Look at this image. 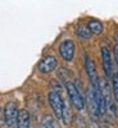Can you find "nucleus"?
Listing matches in <instances>:
<instances>
[{
  "label": "nucleus",
  "instance_id": "f257e3e1",
  "mask_svg": "<svg viewBox=\"0 0 118 128\" xmlns=\"http://www.w3.org/2000/svg\"><path fill=\"white\" fill-rule=\"evenodd\" d=\"M99 90H100L101 95L104 96V100H105V114H106V118H108L110 122H114L115 115H117L115 101H114V98H113L112 90L109 88V84L104 78L99 80Z\"/></svg>",
  "mask_w": 118,
  "mask_h": 128
},
{
  "label": "nucleus",
  "instance_id": "f03ea898",
  "mask_svg": "<svg viewBox=\"0 0 118 128\" xmlns=\"http://www.w3.org/2000/svg\"><path fill=\"white\" fill-rule=\"evenodd\" d=\"M66 90H67V94H68L69 101L74 108H76V110H78V112L83 110L85 109V98L82 96L78 87L73 82L67 81L66 82Z\"/></svg>",
  "mask_w": 118,
  "mask_h": 128
},
{
  "label": "nucleus",
  "instance_id": "7ed1b4c3",
  "mask_svg": "<svg viewBox=\"0 0 118 128\" xmlns=\"http://www.w3.org/2000/svg\"><path fill=\"white\" fill-rule=\"evenodd\" d=\"M48 100H49V104L53 109V113L55 114V116L62 120V116H63V106H64V100L62 98V95L59 91L57 90H51L48 95Z\"/></svg>",
  "mask_w": 118,
  "mask_h": 128
},
{
  "label": "nucleus",
  "instance_id": "20e7f679",
  "mask_svg": "<svg viewBox=\"0 0 118 128\" xmlns=\"http://www.w3.org/2000/svg\"><path fill=\"white\" fill-rule=\"evenodd\" d=\"M18 113H19V109L14 101H9L5 104L4 109H3V119H4V123L8 126V127H12L16 124L17 122V118H18Z\"/></svg>",
  "mask_w": 118,
  "mask_h": 128
},
{
  "label": "nucleus",
  "instance_id": "39448f33",
  "mask_svg": "<svg viewBox=\"0 0 118 128\" xmlns=\"http://www.w3.org/2000/svg\"><path fill=\"white\" fill-rule=\"evenodd\" d=\"M86 102H87V109L89 113L91 115L92 119H96L98 116H100L99 113V106H98V101H96V95H95V90L92 86H90V88L87 90V95H86Z\"/></svg>",
  "mask_w": 118,
  "mask_h": 128
},
{
  "label": "nucleus",
  "instance_id": "423d86ee",
  "mask_svg": "<svg viewBox=\"0 0 118 128\" xmlns=\"http://www.w3.org/2000/svg\"><path fill=\"white\" fill-rule=\"evenodd\" d=\"M85 69H86V73H87V77L91 82V86L98 88L99 87V77H98V72H96V67L92 62V59L86 55L85 56Z\"/></svg>",
  "mask_w": 118,
  "mask_h": 128
},
{
  "label": "nucleus",
  "instance_id": "0eeeda50",
  "mask_svg": "<svg viewBox=\"0 0 118 128\" xmlns=\"http://www.w3.org/2000/svg\"><path fill=\"white\" fill-rule=\"evenodd\" d=\"M74 49H76V45L72 40H64L59 45V54L62 59L66 62H72L74 58Z\"/></svg>",
  "mask_w": 118,
  "mask_h": 128
},
{
  "label": "nucleus",
  "instance_id": "6e6552de",
  "mask_svg": "<svg viewBox=\"0 0 118 128\" xmlns=\"http://www.w3.org/2000/svg\"><path fill=\"white\" fill-rule=\"evenodd\" d=\"M58 66V62H57V58L54 55H46L45 58H42L41 62L39 63V70L44 74H48V73H51Z\"/></svg>",
  "mask_w": 118,
  "mask_h": 128
},
{
  "label": "nucleus",
  "instance_id": "1a4fd4ad",
  "mask_svg": "<svg viewBox=\"0 0 118 128\" xmlns=\"http://www.w3.org/2000/svg\"><path fill=\"white\" fill-rule=\"evenodd\" d=\"M101 63H103V69L106 77H112L113 74V64H112V55L110 51L106 46L101 48Z\"/></svg>",
  "mask_w": 118,
  "mask_h": 128
},
{
  "label": "nucleus",
  "instance_id": "9d476101",
  "mask_svg": "<svg viewBox=\"0 0 118 128\" xmlns=\"http://www.w3.org/2000/svg\"><path fill=\"white\" fill-rule=\"evenodd\" d=\"M16 126L17 128H30V113L26 109L19 110Z\"/></svg>",
  "mask_w": 118,
  "mask_h": 128
},
{
  "label": "nucleus",
  "instance_id": "9b49d317",
  "mask_svg": "<svg viewBox=\"0 0 118 128\" xmlns=\"http://www.w3.org/2000/svg\"><path fill=\"white\" fill-rule=\"evenodd\" d=\"M76 34H77L78 38H81V40H89L92 35L90 28L87 27V24H78L76 28Z\"/></svg>",
  "mask_w": 118,
  "mask_h": 128
},
{
  "label": "nucleus",
  "instance_id": "f8f14e48",
  "mask_svg": "<svg viewBox=\"0 0 118 128\" xmlns=\"http://www.w3.org/2000/svg\"><path fill=\"white\" fill-rule=\"evenodd\" d=\"M41 128H60V127L51 115L46 114V115L42 116V119H41Z\"/></svg>",
  "mask_w": 118,
  "mask_h": 128
},
{
  "label": "nucleus",
  "instance_id": "ddd939ff",
  "mask_svg": "<svg viewBox=\"0 0 118 128\" xmlns=\"http://www.w3.org/2000/svg\"><path fill=\"white\" fill-rule=\"evenodd\" d=\"M87 27L90 28L91 34H94V35H100L101 32H103V30H104L103 23L100 22V20H98V19H91V20H89Z\"/></svg>",
  "mask_w": 118,
  "mask_h": 128
},
{
  "label": "nucleus",
  "instance_id": "4468645a",
  "mask_svg": "<svg viewBox=\"0 0 118 128\" xmlns=\"http://www.w3.org/2000/svg\"><path fill=\"white\" fill-rule=\"evenodd\" d=\"M112 94H113V98L114 101L118 102V72L112 74Z\"/></svg>",
  "mask_w": 118,
  "mask_h": 128
},
{
  "label": "nucleus",
  "instance_id": "2eb2a0df",
  "mask_svg": "<svg viewBox=\"0 0 118 128\" xmlns=\"http://www.w3.org/2000/svg\"><path fill=\"white\" fill-rule=\"evenodd\" d=\"M62 122L64 124H69L71 123V110L68 108V105L64 102V106H63V116H62Z\"/></svg>",
  "mask_w": 118,
  "mask_h": 128
},
{
  "label": "nucleus",
  "instance_id": "dca6fc26",
  "mask_svg": "<svg viewBox=\"0 0 118 128\" xmlns=\"http://www.w3.org/2000/svg\"><path fill=\"white\" fill-rule=\"evenodd\" d=\"M114 60L118 67V41H115V45H114Z\"/></svg>",
  "mask_w": 118,
  "mask_h": 128
},
{
  "label": "nucleus",
  "instance_id": "f3484780",
  "mask_svg": "<svg viewBox=\"0 0 118 128\" xmlns=\"http://www.w3.org/2000/svg\"><path fill=\"white\" fill-rule=\"evenodd\" d=\"M100 128H108V126H105V124H103V126H101Z\"/></svg>",
  "mask_w": 118,
  "mask_h": 128
},
{
  "label": "nucleus",
  "instance_id": "a211bd4d",
  "mask_svg": "<svg viewBox=\"0 0 118 128\" xmlns=\"http://www.w3.org/2000/svg\"><path fill=\"white\" fill-rule=\"evenodd\" d=\"M9 128H17V126L14 124V126H12V127H9Z\"/></svg>",
  "mask_w": 118,
  "mask_h": 128
}]
</instances>
